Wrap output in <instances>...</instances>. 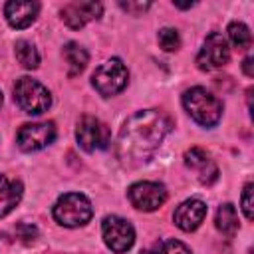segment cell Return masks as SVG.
<instances>
[{
  "label": "cell",
  "mask_w": 254,
  "mask_h": 254,
  "mask_svg": "<svg viewBox=\"0 0 254 254\" xmlns=\"http://www.w3.org/2000/svg\"><path fill=\"white\" fill-rule=\"evenodd\" d=\"M242 69H244V73H246L248 77H252V75H254V69H252V56H246V58H244Z\"/></svg>",
  "instance_id": "cell-24"
},
{
  "label": "cell",
  "mask_w": 254,
  "mask_h": 254,
  "mask_svg": "<svg viewBox=\"0 0 254 254\" xmlns=\"http://www.w3.org/2000/svg\"><path fill=\"white\" fill-rule=\"evenodd\" d=\"M103 6L99 2H69L62 8V20L71 28L79 30L87 22L97 20L101 16Z\"/></svg>",
  "instance_id": "cell-11"
},
{
  "label": "cell",
  "mask_w": 254,
  "mask_h": 254,
  "mask_svg": "<svg viewBox=\"0 0 254 254\" xmlns=\"http://www.w3.org/2000/svg\"><path fill=\"white\" fill-rule=\"evenodd\" d=\"M0 105H2V91H0Z\"/></svg>",
  "instance_id": "cell-25"
},
{
  "label": "cell",
  "mask_w": 254,
  "mask_h": 254,
  "mask_svg": "<svg viewBox=\"0 0 254 254\" xmlns=\"http://www.w3.org/2000/svg\"><path fill=\"white\" fill-rule=\"evenodd\" d=\"M183 105L189 111V115L202 127H212L220 121L222 103L214 93L206 91L204 87L187 89L183 95Z\"/></svg>",
  "instance_id": "cell-2"
},
{
  "label": "cell",
  "mask_w": 254,
  "mask_h": 254,
  "mask_svg": "<svg viewBox=\"0 0 254 254\" xmlns=\"http://www.w3.org/2000/svg\"><path fill=\"white\" fill-rule=\"evenodd\" d=\"M228 38L238 50H248L252 46V34L246 24L242 22H230L228 24Z\"/></svg>",
  "instance_id": "cell-19"
},
{
  "label": "cell",
  "mask_w": 254,
  "mask_h": 254,
  "mask_svg": "<svg viewBox=\"0 0 254 254\" xmlns=\"http://www.w3.org/2000/svg\"><path fill=\"white\" fill-rule=\"evenodd\" d=\"M38 12H40V4L38 2H32V0H28V2L10 0L4 6V16H6L8 24L12 28H18V30L28 28L36 20Z\"/></svg>",
  "instance_id": "cell-14"
},
{
  "label": "cell",
  "mask_w": 254,
  "mask_h": 254,
  "mask_svg": "<svg viewBox=\"0 0 254 254\" xmlns=\"http://www.w3.org/2000/svg\"><path fill=\"white\" fill-rule=\"evenodd\" d=\"M14 99L16 103L30 115H40L48 111L52 105V95L50 91L32 77H20L14 85Z\"/></svg>",
  "instance_id": "cell-4"
},
{
  "label": "cell",
  "mask_w": 254,
  "mask_h": 254,
  "mask_svg": "<svg viewBox=\"0 0 254 254\" xmlns=\"http://www.w3.org/2000/svg\"><path fill=\"white\" fill-rule=\"evenodd\" d=\"M185 163H187L189 169L196 171V177H198V181L202 185H212L218 179V169H216L214 161L200 147H190L185 153Z\"/></svg>",
  "instance_id": "cell-13"
},
{
  "label": "cell",
  "mask_w": 254,
  "mask_h": 254,
  "mask_svg": "<svg viewBox=\"0 0 254 254\" xmlns=\"http://www.w3.org/2000/svg\"><path fill=\"white\" fill-rule=\"evenodd\" d=\"M16 60L26 67V69H36L40 65V54L34 48V44L26 42V40H18L16 42Z\"/></svg>",
  "instance_id": "cell-18"
},
{
  "label": "cell",
  "mask_w": 254,
  "mask_h": 254,
  "mask_svg": "<svg viewBox=\"0 0 254 254\" xmlns=\"http://www.w3.org/2000/svg\"><path fill=\"white\" fill-rule=\"evenodd\" d=\"M240 202H242V210H244V216L248 220L254 218V202H252V183H246L244 190H242V196H240Z\"/></svg>",
  "instance_id": "cell-22"
},
{
  "label": "cell",
  "mask_w": 254,
  "mask_h": 254,
  "mask_svg": "<svg viewBox=\"0 0 254 254\" xmlns=\"http://www.w3.org/2000/svg\"><path fill=\"white\" fill-rule=\"evenodd\" d=\"M216 228L224 234V236H234L236 230H238V214H236V208L230 204V202H224L218 206L216 210Z\"/></svg>",
  "instance_id": "cell-17"
},
{
  "label": "cell",
  "mask_w": 254,
  "mask_h": 254,
  "mask_svg": "<svg viewBox=\"0 0 254 254\" xmlns=\"http://www.w3.org/2000/svg\"><path fill=\"white\" fill-rule=\"evenodd\" d=\"M64 60H65V64H67L69 75L73 77V75H77V73H81V71L85 69L89 56H87V52H85L79 44L67 42V44L64 46Z\"/></svg>",
  "instance_id": "cell-16"
},
{
  "label": "cell",
  "mask_w": 254,
  "mask_h": 254,
  "mask_svg": "<svg viewBox=\"0 0 254 254\" xmlns=\"http://www.w3.org/2000/svg\"><path fill=\"white\" fill-rule=\"evenodd\" d=\"M54 139H56V125L52 121L26 123V125H22V129L18 131V137H16L18 147L26 153L40 151V149L48 147Z\"/></svg>",
  "instance_id": "cell-9"
},
{
  "label": "cell",
  "mask_w": 254,
  "mask_h": 254,
  "mask_svg": "<svg viewBox=\"0 0 254 254\" xmlns=\"http://www.w3.org/2000/svg\"><path fill=\"white\" fill-rule=\"evenodd\" d=\"M93 214L91 202L79 192H65L54 204V218L67 228L83 226Z\"/></svg>",
  "instance_id": "cell-3"
},
{
  "label": "cell",
  "mask_w": 254,
  "mask_h": 254,
  "mask_svg": "<svg viewBox=\"0 0 254 254\" xmlns=\"http://www.w3.org/2000/svg\"><path fill=\"white\" fill-rule=\"evenodd\" d=\"M20 198H22V183L6 175H0V218L12 212L20 202Z\"/></svg>",
  "instance_id": "cell-15"
},
{
  "label": "cell",
  "mask_w": 254,
  "mask_h": 254,
  "mask_svg": "<svg viewBox=\"0 0 254 254\" xmlns=\"http://www.w3.org/2000/svg\"><path fill=\"white\" fill-rule=\"evenodd\" d=\"M127 194H129L131 204L139 210H145V212L157 210L167 200V189L161 183H151V181L131 185Z\"/></svg>",
  "instance_id": "cell-10"
},
{
  "label": "cell",
  "mask_w": 254,
  "mask_h": 254,
  "mask_svg": "<svg viewBox=\"0 0 254 254\" xmlns=\"http://www.w3.org/2000/svg\"><path fill=\"white\" fill-rule=\"evenodd\" d=\"M169 127L171 123L161 111L157 109L137 111L123 123L117 135V143H115L117 159L129 167L147 163L159 149Z\"/></svg>",
  "instance_id": "cell-1"
},
{
  "label": "cell",
  "mask_w": 254,
  "mask_h": 254,
  "mask_svg": "<svg viewBox=\"0 0 254 254\" xmlns=\"http://www.w3.org/2000/svg\"><path fill=\"white\" fill-rule=\"evenodd\" d=\"M101 232H103V240H105L107 248H111L115 254L127 252L135 242V230H133L131 222L121 216H115V214L103 218Z\"/></svg>",
  "instance_id": "cell-6"
},
{
  "label": "cell",
  "mask_w": 254,
  "mask_h": 254,
  "mask_svg": "<svg viewBox=\"0 0 254 254\" xmlns=\"http://www.w3.org/2000/svg\"><path fill=\"white\" fill-rule=\"evenodd\" d=\"M127 79H129V71H127L125 64L117 58H111L105 64H101L91 75L93 87L105 97L119 93L127 85Z\"/></svg>",
  "instance_id": "cell-5"
},
{
  "label": "cell",
  "mask_w": 254,
  "mask_h": 254,
  "mask_svg": "<svg viewBox=\"0 0 254 254\" xmlns=\"http://www.w3.org/2000/svg\"><path fill=\"white\" fill-rule=\"evenodd\" d=\"M157 40H159V46L165 52H175L181 46V38H179V32L175 28H163V30H159Z\"/></svg>",
  "instance_id": "cell-21"
},
{
  "label": "cell",
  "mask_w": 254,
  "mask_h": 254,
  "mask_svg": "<svg viewBox=\"0 0 254 254\" xmlns=\"http://www.w3.org/2000/svg\"><path fill=\"white\" fill-rule=\"evenodd\" d=\"M228 60H230V48H228L224 36L218 32L208 34L198 56H196V65L202 71H212L216 67L226 65Z\"/></svg>",
  "instance_id": "cell-7"
},
{
  "label": "cell",
  "mask_w": 254,
  "mask_h": 254,
  "mask_svg": "<svg viewBox=\"0 0 254 254\" xmlns=\"http://www.w3.org/2000/svg\"><path fill=\"white\" fill-rule=\"evenodd\" d=\"M143 254H190V250L179 242V240H173V238H167V240H159L155 242L149 250H145Z\"/></svg>",
  "instance_id": "cell-20"
},
{
  "label": "cell",
  "mask_w": 254,
  "mask_h": 254,
  "mask_svg": "<svg viewBox=\"0 0 254 254\" xmlns=\"http://www.w3.org/2000/svg\"><path fill=\"white\" fill-rule=\"evenodd\" d=\"M75 137H77L79 147L89 151V153L97 151V149H105L111 141L107 125L101 123L97 117H91V115H83L79 119L77 129H75Z\"/></svg>",
  "instance_id": "cell-8"
},
{
  "label": "cell",
  "mask_w": 254,
  "mask_h": 254,
  "mask_svg": "<svg viewBox=\"0 0 254 254\" xmlns=\"http://www.w3.org/2000/svg\"><path fill=\"white\" fill-rule=\"evenodd\" d=\"M206 216V204L198 198H189L185 202H181L173 214V220L175 224L185 230V232H190V230H196L202 220Z\"/></svg>",
  "instance_id": "cell-12"
},
{
  "label": "cell",
  "mask_w": 254,
  "mask_h": 254,
  "mask_svg": "<svg viewBox=\"0 0 254 254\" xmlns=\"http://www.w3.org/2000/svg\"><path fill=\"white\" fill-rule=\"evenodd\" d=\"M123 10H127V12H133V14H137V12H143V10H147L151 4L149 2H121L119 4Z\"/></svg>",
  "instance_id": "cell-23"
}]
</instances>
